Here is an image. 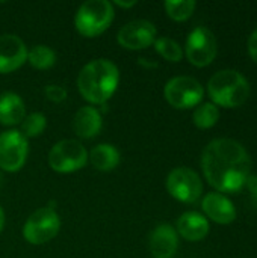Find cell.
<instances>
[{"mask_svg":"<svg viewBox=\"0 0 257 258\" xmlns=\"http://www.w3.org/2000/svg\"><path fill=\"white\" fill-rule=\"evenodd\" d=\"M115 5H118L120 8H130V6H135L136 2L132 0V2H115Z\"/></svg>","mask_w":257,"mask_h":258,"instance_id":"4316f807","label":"cell"},{"mask_svg":"<svg viewBox=\"0 0 257 258\" xmlns=\"http://www.w3.org/2000/svg\"><path fill=\"white\" fill-rule=\"evenodd\" d=\"M192 119L198 128H201V130L211 128L220 119V109L214 103H203L195 109Z\"/></svg>","mask_w":257,"mask_h":258,"instance_id":"ffe728a7","label":"cell"},{"mask_svg":"<svg viewBox=\"0 0 257 258\" xmlns=\"http://www.w3.org/2000/svg\"><path fill=\"white\" fill-rule=\"evenodd\" d=\"M165 100L176 109H191L200 104L204 95L201 83L189 76H179L167 82Z\"/></svg>","mask_w":257,"mask_h":258,"instance_id":"52a82bcc","label":"cell"},{"mask_svg":"<svg viewBox=\"0 0 257 258\" xmlns=\"http://www.w3.org/2000/svg\"><path fill=\"white\" fill-rule=\"evenodd\" d=\"M208 94L215 106L233 109L248 100L250 85L239 71L221 70L209 79Z\"/></svg>","mask_w":257,"mask_h":258,"instance_id":"3957f363","label":"cell"},{"mask_svg":"<svg viewBox=\"0 0 257 258\" xmlns=\"http://www.w3.org/2000/svg\"><path fill=\"white\" fill-rule=\"evenodd\" d=\"M206 180L220 194H236L250 177L251 159L247 150L235 139H214L201 156Z\"/></svg>","mask_w":257,"mask_h":258,"instance_id":"6da1fadb","label":"cell"},{"mask_svg":"<svg viewBox=\"0 0 257 258\" xmlns=\"http://www.w3.org/2000/svg\"><path fill=\"white\" fill-rule=\"evenodd\" d=\"M247 47H248V54L251 56V59L257 63V29L250 35Z\"/></svg>","mask_w":257,"mask_h":258,"instance_id":"484cf974","label":"cell"},{"mask_svg":"<svg viewBox=\"0 0 257 258\" xmlns=\"http://www.w3.org/2000/svg\"><path fill=\"white\" fill-rule=\"evenodd\" d=\"M27 60V48L17 35H0V74L15 71Z\"/></svg>","mask_w":257,"mask_h":258,"instance_id":"7c38bea8","label":"cell"},{"mask_svg":"<svg viewBox=\"0 0 257 258\" xmlns=\"http://www.w3.org/2000/svg\"><path fill=\"white\" fill-rule=\"evenodd\" d=\"M92 166L101 172H109L115 169L120 163V151L111 144H100L94 147L88 156Z\"/></svg>","mask_w":257,"mask_h":258,"instance_id":"ac0fdd59","label":"cell"},{"mask_svg":"<svg viewBox=\"0 0 257 258\" xmlns=\"http://www.w3.org/2000/svg\"><path fill=\"white\" fill-rule=\"evenodd\" d=\"M117 39L127 50H142L156 41V27L151 21L133 20L118 30Z\"/></svg>","mask_w":257,"mask_h":258,"instance_id":"8fae6325","label":"cell"},{"mask_svg":"<svg viewBox=\"0 0 257 258\" xmlns=\"http://www.w3.org/2000/svg\"><path fill=\"white\" fill-rule=\"evenodd\" d=\"M88 151L82 142L74 139H64L53 145L48 153V165L55 172L70 174L82 169L86 165Z\"/></svg>","mask_w":257,"mask_h":258,"instance_id":"8992f818","label":"cell"},{"mask_svg":"<svg viewBox=\"0 0 257 258\" xmlns=\"http://www.w3.org/2000/svg\"><path fill=\"white\" fill-rule=\"evenodd\" d=\"M114 20V6L108 0H88L80 5L74 17L77 32L86 38L103 33Z\"/></svg>","mask_w":257,"mask_h":258,"instance_id":"277c9868","label":"cell"},{"mask_svg":"<svg viewBox=\"0 0 257 258\" xmlns=\"http://www.w3.org/2000/svg\"><path fill=\"white\" fill-rule=\"evenodd\" d=\"M3 227H5V212H3V209L0 207V231L3 230Z\"/></svg>","mask_w":257,"mask_h":258,"instance_id":"83f0119b","label":"cell"},{"mask_svg":"<svg viewBox=\"0 0 257 258\" xmlns=\"http://www.w3.org/2000/svg\"><path fill=\"white\" fill-rule=\"evenodd\" d=\"M27 139L18 130H6L0 133V169L17 172L27 159Z\"/></svg>","mask_w":257,"mask_h":258,"instance_id":"30bf717a","label":"cell"},{"mask_svg":"<svg viewBox=\"0 0 257 258\" xmlns=\"http://www.w3.org/2000/svg\"><path fill=\"white\" fill-rule=\"evenodd\" d=\"M103 125V118L98 109L92 106L80 107L73 118V130L82 139L95 138Z\"/></svg>","mask_w":257,"mask_h":258,"instance_id":"9a60e30c","label":"cell"},{"mask_svg":"<svg viewBox=\"0 0 257 258\" xmlns=\"http://www.w3.org/2000/svg\"><path fill=\"white\" fill-rule=\"evenodd\" d=\"M156 51L167 60L170 62H180L183 57V50L180 47V44L168 36H161L156 38V41L153 42Z\"/></svg>","mask_w":257,"mask_h":258,"instance_id":"44dd1931","label":"cell"},{"mask_svg":"<svg viewBox=\"0 0 257 258\" xmlns=\"http://www.w3.org/2000/svg\"><path fill=\"white\" fill-rule=\"evenodd\" d=\"M197 3L194 0H168L165 2V11L170 18L174 21H185L188 20L194 11H195Z\"/></svg>","mask_w":257,"mask_h":258,"instance_id":"7402d4cb","label":"cell"},{"mask_svg":"<svg viewBox=\"0 0 257 258\" xmlns=\"http://www.w3.org/2000/svg\"><path fill=\"white\" fill-rule=\"evenodd\" d=\"M201 209L209 219L221 225L232 224L236 219V209L233 203L220 192L208 194L201 201Z\"/></svg>","mask_w":257,"mask_h":258,"instance_id":"4fadbf2b","label":"cell"},{"mask_svg":"<svg viewBox=\"0 0 257 258\" xmlns=\"http://www.w3.org/2000/svg\"><path fill=\"white\" fill-rule=\"evenodd\" d=\"M27 60L36 70H48L56 62V53L48 45H35L27 51Z\"/></svg>","mask_w":257,"mask_h":258,"instance_id":"d6986e66","label":"cell"},{"mask_svg":"<svg viewBox=\"0 0 257 258\" xmlns=\"http://www.w3.org/2000/svg\"><path fill=\"white\" fill-rule=\"evenodd\" d=\"M61 228V218L53 206L33 212L23 227V237L32 245H44L50 242Z\"/></svg>","mask_w":257,"mask_h":258,"instance_id":"5b68a950","label":"cell"},{"mask_svg":"<svg viewBox=\"0 0 257 258\" xmlns=\"http://www.w3.org/2000/svg\"><path fill=\"white\" fill-rule=\"evenodd\" d=\"M177 248L179 237L171 225L161 224L150 234V252L155 258H173Z\"/></svg>","mask_w":257,"mask_h":258,"instance_id":"5bb4252c","label":"cell"},{"mask_svg":"<svg viewBox=\"0 0 257 258\" xmlns=\"http://www.w3.org/2000/svg\"><path fill=\"white\" fill-rule=\"evenodd\" d=\"M2 183H3V175H2V171H0V187H2Z\"/></svg>","mask_w":257,"mask_h":258,"instance_id":"f1b7e54d","label":"cell"},{"mask_svg":"<svg viewBox=\"0 0 257 258\" xmlns=\"http://www.w3.org/2000/svg\"><path fill=\"white\" fill-rule=\"evenodd\" d=\"M218 44L215 35L204 26L195 27L186 39L185 54L195 67H208L217 57Z\"/></svg>","mask_w":257,"mask_h":258,"instance_id":"9c48e42d","label":"cell"},{"mask_svg":"<svg viewBox=\"0 0 257 258\" xmlns=\"http://www.w3.org/2000/svg\"><path fill=\"white\" fill-rule=\"evenodd\" d=\"M245 187L250 194V198L257 209V175H250L245 181Z\"/></svg>","mask_w":257,"mask_h":258,"instance_id":"d4e9b609","label":"cell"},{"mask_svg":"<svg viewBox=\"0 0 257 258\" xmlns=\"http://www.w3.org/2000/svg\"><path fill=\"white\" fill-rule=\"evenodd\" d=\"M20 133L27 139V138H36L39 136L45 127H47V119L42 113L39 112H35V113H30L27 116H24V119L20 122Z\"/></svg>","mask_w":257,"mask_h":258,"instance_id":"603a6c76","label":"cell"},{"mask_svg":"<svg viewBox=\"0 0 257 258\" xmlns=\"http://www.w3.org/2000/svg\"><path fill=\"white\" fill-rule=\"evenodd\" d=\"M177 231L189 242H200L209 233V222L201 213L186 212L177 221Z\"/></svg>","mask_w":257,"mask_h":258,"instance_id":"2e32d148","label":"cell"},{"mask_svg":"<svg viewBox=\"0 0 257 258\" xmlns=\"http://www.w3.org/2000/svg\"><path fill=\"white\" fill-rule=\"evenodd\" d=\"M26 116V106L21 97L15 92L0 94V124L12 127L20 124Z\"/></svg>","mask_w":257,"mask_h":258,"instance_id":"e0dca14e","label":"cell"},{"mask_svg":"<svg viewBox=\"0 0 257 258\" xmlns=\"http://www.w3.org/2000/svg\"><path fill=\"white\" fill-rule=\"evenodd\" d=\"M45 95L50 101L61 103L67 98V89L59 85H48L45 88Z\"/></svg>","mask_w":257,"mask_h":258,"instance_id":"cb8c5ba5","label":"cell"},{"mask_svg":"<svg viewBox=\"0 0 257 258\" xmlns=\"http://www.w3.org/2000/svg\"><path fill=\"white\" fill-rule=\"evenodd\" d=\"M167 189L180 203L194 204L203 194V183L195 171L186 166L173 169L167 178Z\"/></svg>","mask_w":257,"mask_h":258,"instance_id":"ba28073f","label":"cell"},{"mask_svg":"<svg viewBox=\"0 0 257 258\" xmlns=\"http://www.w3.org/2000/svg\"><path fill=\"white\" fill-rule=\"evenodd\" d=\"M120 82L118 67L109 59H94L79 73L77 86L82 97L92 104H105Z\"/></svg>","mask_w":257,"mask_h":258,"instance_id":"7a4b0ae2","label":"cell"}]
</instances>
